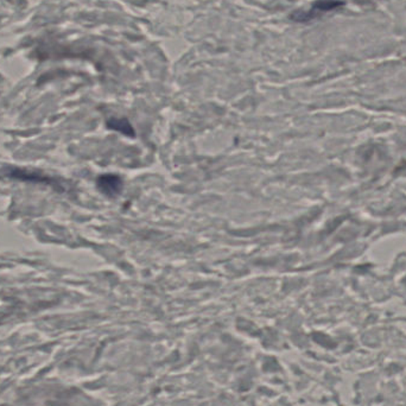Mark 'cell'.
<instances>
[{"label":"cell","mask_w":406,"mask_h":406,"mask_svg":"<svg viewBox=\"0 0 406 406\" xmlns=\"http://www.w3.org/2000/svg\"><path fill=\"white\" fill-rule=\"evenodd\" d=\"M98 188L105 195L115 196L121 192L122 182L115 175H102L98 178Z\"/></svg>","instance_id":"2"},{"label":"cell","mask_w":406,"mask_h":406,"mask_svg":"<svg viewBox=\"0 0 406 406\" xmlns=\"http://www.w3.org/2000/svg\"><path fill=\"white\" fill-rule=\"evenodd\" d=\"M344 1L342 0H316L308 11H296L291 15V18L300 23H304L309 20H315L327 12L334 11L342 8Z\"/></svg>","instance_id":"1"},{"label":"cell","mask_w":406,"mask_h":406,"mask_svg":"<svg viewBox=\"0 0 406 406\" xmlns=\"http://www.w3.org/2000/svg\"><path fill=\"white\" fill-rule=\"evenodd\" d=\"M108 125L112 127V129L118 130V131H121V132L126 133V134H133L132 127L130 126L127 121L124 120V119H120V120H117V119H113L108 122Z\"/></svg>","instance_id":"3"}]
</instances>
